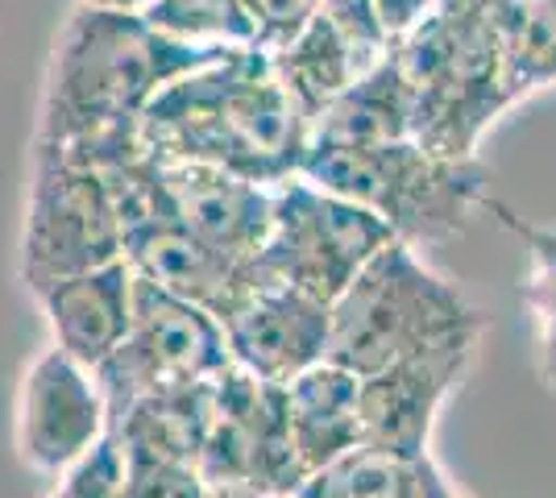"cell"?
I'll use <instances>...</instances> for the list:
<instances>
[{
	"label": "cell",
	"mask_w": 556,
	"mask_h": 498,
	"mask_svg": "<svg viewBox=\"0 0 556 498\" xmlns=\"http://www.w3.org/2000/svg\"><path fill=\"white\" fill-rule=\"evenodd\" d=\"M300 175L382 216L412 250L462 238L490 200V170L478 154L444 158L416 138L374 145L312 142Z\"/></svg>",
	"instance_id": "4"
},
{
	"label": "cell",
	"mask_w": 556,
	"mask_h": 498,
	"mask_svg": "<svg viewBox=\"0 0 556 498\" xmlns=\"http://www.w3.org/2000/svg\"><path fill=\"white\" fill-rule=\"evenodd\" d=\"M121 220H125V261L134 266V274L212 311L220 324H229L270 283L262 254L257 258L220 254L216 245L191 238L179 225L146 208H121Z\"/></svg>",
	"instance_id": "12"
},
{
	"label": "cell",
	"mask_w": 556,
	"mask_h": 498,
	"mask_svg": "<svg viewBox=\"0 0 556 498\" xmlns=\"http://www.w3.org/2000/svg\"><path fill=\"white\" fill-rule=\"evenodd\" d=\"M266 54L275 63L282 88L291 92V100L300 104L303 117L312 125L332 108L337 95L349 92L366 75V67L357 63V54L349 50V42L337 34V25L328 22L325 13H316L287 47L266 50Z\"/></svg>",
	"instance_id": "18"
},
{
	"label": "cell",
	"mask_w": 556,
	"mask_h": 498,
	"mask_svg": "<svg viewBox=\"0 0 556 498\" xmlns=\"http://www.w3.org/2000/svg\"><path fill=\"white\" fill-rule=\"evenodd\" d=\"M232 366L225 324L212 311L179 299L175 291L141 279L134 283L129 332L96 366V382L109 404V424L150 391L212 382Z\"/></svg>",
	"instance_id": "7"
},
{
	"label": "cell",
	"mask_w": 556,
	"mask_h": 498,
	"mask_svg": "<svg viewBox=\"0 0 556 498\" xmlns=\"http://www.w3.org/2000/svg\"><path fill=\"white\" fill-rule=\"evenodd\" d=\"M84 4H104V9H150L154 0H84Z\"/></svg>",
	"instance_id": "27"
},
{
	"label": "cell",
	"mask_w": 556,
	"mask_h": 498,
	"mask_svg": "<svg viewBox=\"0 0 556 498\" xmlns=\"http://www.w3.org/2000/svg\"><path fill=\"white\" fill-rule=\"evenodd\" d=\"M109 436V404L96 370L59 345L29 361L17 404V452L34 474L59 477Z\"/></svg>",
	"instance_id": "11"
},
{
	"label": "cell",
	"mask_w": 556,
	"mask_h": 498,
	"mask_svg": "<svg viewBox=\"0 0 556 498\" xmlns=\"http://www.w3.org/2000/svg\"><path fill=\"white\" fill-rule=\"evenodd\" d=\"M391 241L399 238L382 216L295 175L275 188V220L262 245V266L278 283L332 304Z\"/></svg>",
	"instance_id": "8"
},
{
	"label": "cell",
	"mask_w": 556,
	"mask_h": 498,
	"mask_svg": "<svg viewBox=\"0 0 556 498\" xmlns=\"http://www.w3.org/2000/svg\"><path fill=\"white\" fill-rule=\"evenodd\" d=\"M116 498H208L200 465L166 461V457H125L121 452V486Z\"/></svg>",
	"instance_id": "22"
},
{
	"label": "cell",
	"mask_w": 556,
	"mask_h": 498,
	"mask_svg": "<svg viewBox=\"0 0 556 498\" xmlns=\"http://www.w3.org/2000/svg\"><path fill=\"white\" fill-rule=\"evenodd\" d=\"M412 113H416L412 88H407V75L391 50L374 72H366L349 92L332 100V108L316 120L312 142H399V138H412Z\"/></svg>",
	"instance_id": "17"
},
{
	"label": "cell",
	"mask_w": 556,
	"mask_h": 498,
	"mask_svg": "<svg viewBox=\"0 0 556 498\" xmlns=\"http://www.w3.org/2000/svg\"><path fill=\"white\" fill-rule=\"evenodd\" d=\"M245 4L254 17L257 50H278L320 13L325 0H245Z\"/></svg>",
	"instance_id": "24"
},
{
	"label": "cell",
	"mask_w": 556,
	"mask_h": 498,
	"mask_svg": "<svg viewBox=\"0 0 556 498\" xmlns=\"http://www.w3.org/2000/svg\"><path fill=\"white\" fill-rule=\"evenodd\" d=\"M478 336L482 329L453 332L366 374L357 386L362 449L391 452V457H424L432 449V427L441 420L448 395L469 374Z\"/></svg>",
	"instance_id": "10"
},
{
	"label": "cell",
	"mask_w": 556,
	"mask_h": 498,
	"mask_svg": "<svg viewBox=\"0 0 556 498\" xmlns=\"http://www.w3.org/2000/svg\"><path fill=\"white\" fill-rule=\"evenodd\" d=\"M134 283H138L134 266L125 258H116L109 266L59 279L34 299L47 311L54 345L67 357H75L79 366L96 370L121 345V336L129 332Z\"/></svg>",
	"instance_id": "14"
},
{
	"label": "cell",
	"mask_w": 556,
	"mask_h": 498,
	"mask_svg": "<svg viewBox=\"0 0 556 498\" xmlns=\"http://www.w3.org/2000/svg\"><path fill=\"white\" fill-rule=\"evenodd\" d=\"M469 329H486V316L419 258V250L391 241L332 299L328 361L366 379L394 357Z\"/></svg>",
	"instance_id": "5"
},
{
	"label": "cell",
	"mask_w": 556,
	"mask_h": 498,
	"mask_svg": "<svg viewBox=\"0 0 556 498\" xmlns=\"http://www.w3.org/2000/svg\"><path fill=\"white\" fill-rule=\"evenodd\" d=\"M212 382H184L141 395L121 420L109 424L116 449L125 457H166L200 465L212 420Z\"/></svg>",
	"instance_id": "16"
},
{
	"label": "cell",
	"mask_w": 556,
	"mask_h": 498,
	"mask_svg": "<svg viewBox=\"0 0 556 498\" xmlns=\"http://www.w3.org/2000/svg\"><path fill=\"white\" fill-rule=\"evenodd\" d=\"M141 13L163 34L195 47H257L245 0H154Z\"/></svg>",
	"instance_id": "21"
},
{
	"label": "cell",
	"mask_w": 556,
	"mask_h": 498,
	"mask_svg": "<svg viewBox=\"0 0 556 498\" xmlns=\"http://www.w3.org/2000/svg\"><path fill=\"white\" fill-rule=\"evenodd\" d=\"M208 498H270L257 490H237V486H208Z\"/></svg>",
	"instance_id": "26"
},
{
	"label": "cell",
	"mask_w": 556,
	"mask_h": 498,
	"mask_svg": "<svg viewBox=\"0 0 556 498\" xmlns=\"http://www.w3.org/2000/svg\"><path fill=\"white\" fill-rule=\"evenodd\" d=\"M507 233L523 241V250H528V261H532V270H528V283H523V299H528V308L535 316V361H540V379L544 386H553L556 391V229H544V225H532V220H523V216L507 208L503 200H494L490 195L486 208Z\"/></svg>",
	"instance_id": "20"
},
{
	"label": "cell",
	"mask_w": 556,
	"mask_h": 498,
	"mask_svg": "<svg viewBox=\"0 0 556 498\" xmlns=\"http://www.w3.org/2000/svg\"><path fill=\"white\" fill-rule=\"evenodd\" d=\"M200 474L208 486H237L270 498L300 495L307 474L291 445L287 386L262 382L241 366H229L212 382V420Z\"/></svg>",
	"instance_id": "9"
},
{
	"label": "cell",
	"mask_w": 556,
	"mask_h": 498,
	"mask_svg": "<svg viewBox=\"0 0 556 498\" xmlns=\"http://www.w3.org/2000/svg\"><path fill=\"white\" fill-rule=\"evenodd\" d=\"M357 386L362 379L337 361H320L295 382H287L291 445H295V457L307 477L328 470L345 452L362 449Z\"/></svg>",
	"instance_id": "15"
},
{
	"label": "cell",
	"mask_w": 556,
	"mask_h": 498,
	"mask_svg": "<svg viewBox=\"0 0 556 498\" xmlns=\"http://www.w3.org/2000/svg\"><path fill=\"white\" fill-rule=\"evenodd\" d=\"M125 258V220L109 175L34 142L22 229V283L42 295L50 283Z\"/></svg>",
	"instance_id": "6"
},
{
	"label": "cell",
	"mask_w": 556,
	"mask_h": 498,
	"mask_svg": "<svg viewBox=\"0 0 556 498\" xmlns=\"http://www.w3.org/2000/svg\"><path fill=\"white\" fill-rule=\"evenodd\" d=\"M232 366L262 382L287 386L312 366L328 361L332 345V304L291 283H270L225 324Z\"/></svg>",
	"instance_id": "13"
},
{
	"label": "cell",
	"mask_w": 556,
	"mask_h": 498,
	"mask_svg": "<svg viewBox=\"0 0 556 498\" xmlns=\"http://www.w3.org/2000/svg\"><path fill=\"white\" fill-rule=\"evenodd\" d=\"M237 47H195L170 38L138 9L75 4L50 54L34 142L71 158L113 166L141 145V113L179 75L225 59Z\"/></svg>",
	"instance_id": "1"
},
{
	"label": "cell",
	"mask_w": 556,
	"mask_h": 498,
	"mask_svg": "<svg viewBox=\"0 0 556 498\" xmlns=\"http://www.w3.org/2000/svg\"><path fill=\"white\" fill-rule=\"evenodd\" d=\"M295 498H462L453 482L424 457H391L378 449H353L328 470L312 474Z\"/></svg>",
	"instance_id": "19"
},
{
	"label": "cell",
	"mask_w": 556,
	"mask_h": 498,
	"mask_svg": "<svg viewBox=\"0 0 556 498\" xmlns=\"http://www.w3.org/2000/svg\"><path fill=\"white\" fill-rule=\"evenodd\" d=\"M374 4H378V17L391 29L394 42H399L403 34H412V29L437 9V0H374Z\"/></svg>",
	"instance_id": "25"
},
{
	"label": "cell",
	"mask_w": 556,
	"mask_h": 498,
	"mask_svg": "<svg viewBox=\"0 0 556 498\" xmlns=\"http://www.w3.org/2000/svg\"><path fill=\"white\" fill-rule=\"evenodd\" d=\"M138 133L154 158L220 166L278 188L303 170L316 125L282 88L266 50L237 47L166 84L141 113Z\"/></svg>",
	"instance_id": "2"
},
{
	"label": "cell",
	"mask_w": 556,
	"mask_h": 498,
	"mask_svg": "<svg viewBox=\"0 0 556 498\" xmlns=\"http://www.w3.org/2000/svg\"><path fill=\"white\" fill-rule=\"evenodd\" d=\"M528 0H437L394 42L412 88V138L444 158H473L478 142L523 100L519 29Z\"/></svg>",
	"instance_id": "3"
},
{
	"label": "cell",
	"mask_w": 556,
	"mask_h": 498,
	"mask_svg": "<svg viewBox=\"0 0 556 498\" xmlns=\"http://www.w3.org/2000/svg\"><path fill=\"white\" fill-rule=\"evenodd\" d=\"M121 486V449L113 436H104L92 452H84L71 470L54 477L47 498H116Z\"/></svg>",
	"instance_id": "23"
}]
</instances>
